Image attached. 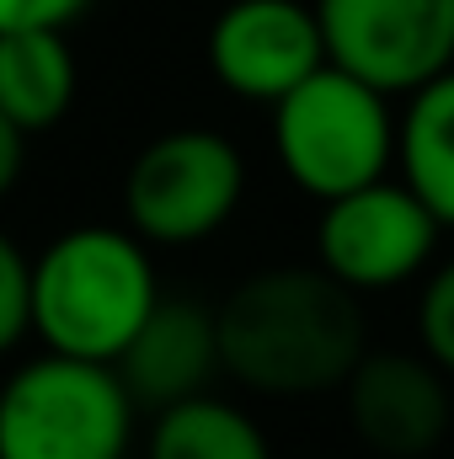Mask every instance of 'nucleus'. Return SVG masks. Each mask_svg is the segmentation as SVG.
<instances>
[{
	"instance_id": "nucleus-1",
	"label": "nucleus",
	"mask_w": 454,
	"mask_h": 459,
	"mask_svg": "<svg viewBox=\"0 0 454 459\" xmlns=\"http://www.w3.org/2000/svg\"><path fill=\"white\" fill-rule=\"evenodd\" d=\"M220 347L235 385L300 401L347 390L369 358L358 294L316 267H262L220 299Z\"/></svg>"
},
{
	"instance_id": "nucleus-2",
	"label": "nucleus",
	"mask_w": 454,
	"mask_h": 459,
	"mask_svg": "<svg viewBox=\"0 0 454 459\" xmlns=\"http://www.w3.org/2000/svg\"><path fill=\"white\" fill-rule=\"evenodd\" d=\"M134 230L81 225L38 251V337L48 352L118 363L161 305L155 262Z\"/></svg>"
},
{
	"instance_id": "nucleus-3",
	"label": "nucleus",
	"mask_w": 454,
	"mask_h": 459,
	"mask_svg": "<svg viewBox=\"0 0 454 459\" xmlns=\"http://www.w3.org/2000/svg\"><path fill=\"white\" fill-rule=\"evenodd\" d=\"M396 144L401 117H390V97L342 65L316 70L273 108V155L284 177L316 204L385 182Z\"/></svg>"
},
{
	"instance_id": "nucleus-4",
	"label": "nucleus",
	"mask_w": 454,
	"mask_h": 459,
	"mask_svg": "<svg viewBox=\"0 0 454 459\" xmlns=\"http://www.w3.org/2000/svg\"><path fill=\"white\" fill-rule=\"evenodd\" d=\"M139 401L113 363L43 352L5 379L0 459H128Z\"/></svg>"
},
{
	"instance_id": "nucleus-5",
	"label": "nucleus",
	"mask_w": 454,
	"mask_h": 459,
	"mask_svg": "<svg viewBox=\"0 0 454 459\" xmlns=\"http://www.w3.org/2000/svg\"><path fill=\"white\" fill-rule=\"evenodd\" d=\"M246 193V160L214 128L150 139L123 177V220L150 246H198L230 225Z\"/></svg>"
},
{
	"instance_id": "nucleus-6",
	"label": "nucleus",
	"mask_w": 454,
	"mask_h": 459,
	"mask_svg": "<svg viewBox=\"0 0 454 459\" xmlns=\"http://www.w3.org/2000/svg\"><path fill=\"white\" fill-rule=\"evenodd\" d=\"M439 214L406 182H369L347 198L321 204L316 262L353 294H385L412 283L439 251Z\"/></svg>"
},
{
	"instance_id": "nucleus-7",
	"label": "nucleus",
	"mask_w": 454,
	"mask_h": 459,
	"mask_svg": "<svg viewBox=\"0 0 454 459\" xmlns=\"http://www.w3.org/2000/svg\"><path fill=\"white\" fill-rule=\"evenodd\" d=\"M332 65L385 97H412L454 70V0H316Z\"/></svg>"
},
{
	"instance_id": "nucleus-8",
	"label": "nucleus",
	"mask_w": 454,
	"mask_h": 459,
	"mask_svg": "<svg viewBox=\"0 0 454 459\" xmlns=\"http://www.w3.org/2000/svg\"><path fill=\"white\" fill-rule=\"evenodd\" d=\"M327 65V27L305 0H230L209 27V70L240 102L278 108Z\"/></svg>"
},
{
	"instance_id": "nucleus-9",
	"label": "nucleus",
	"mask_w": 454,
	"mask_h": 459,
	"mask_svg": "<svg viewBox=\"0 0 454 459\" xmlns=\"http://www.w3.org/2000/svg\"><path fill=\"white\" fill-rule=\"evenodd\" d=\"M450 374L428 352H369L347 379V422L363 449L423 459L450 433Z\"/></svg>"
},
{
	"instance_id": "nucleus-10",
	"label": "nucleus",
	"mask_w": 454,
	"mask_h": 459,
	"mask_svg": "<svg viewBox=\"0 0 454 459\" xmlns=\"http://www.w3.org/2000/svg\"><path fill=\"white\" fill-rule=\"evenodd\" d=\"M113 368L123 374L139 411H150V417L209 395V379L225 374L220 310H209L198 299H161L155 316L144 321V332Z\"/></svg>"
},
{
	"instance_id": "nucleus-11",
	"label": "nucleus",
	"mask_w": 454,
	"mask_h": 459,
	"mask_svg": "<svg viewBox=\"0 0 454 459\" xmlns=\"http://www.w3.org/2000/svg\"><path fill=\"white\" fill-rule=\"evenodd\" d=\"M75 102V54L54 27H0V117L48 134Z\"/></svg>"
},
{
	"instance_id": "nucleus-12",
	"label": "nucleus",
	"mask_w": 454,
	"mask_h": 459,
	"mask_svg": "<svg viewBox=\"0 0 454 459\" xmlns=\"http://www.w3.org/2000/svg\"><path fill=\"white\" fill-rule=\"evenodd\" d=\"M401 182L454 230V70L406 97L401 144H396Z\"/></svg>"
},
{
	"instance_id": "nucleus-13",
	"label": "nucleus",
	"mask_w": 454,
	"mask_h": 459,
	"mask_svg": "<svg viewBox=\"0 0 454 459\" xmlns=\"http://www.w3.org/2000/svg\"><path fill=\"white\" fill-rule=\"evenodd\" d=\"M144 459H273V449L240 406L198 395L150 417Z\"/></svg>"
},
{
	"instance_id": "nucleus-14",
	"label": "nucleus",
	"mask_w": 454,
	"mask_h": 459,
	"mask_svg": "<svg viewBox=\"0 0 454 459\" xmlns=\"http://www.w3.org/2000/svg\"><path fill=\"white\" fill-rule=\"evenodd\" d=\"M38 337V256L0 240V347Z\"/></svg>"
},
{
	"instance_id": "nucleus-15",
	"label": "nucleus",
	"mask_w": 454,
	"mask_h": 459,
	"mask_svg": "<svg viewBox=\"0 0 454 459\" xmlns=\"http://www.w3.org/2000/svg\"><path fill=\"white\" fill-rule=\"evenodd\" d=\"M417 342L454 379V256L444 267H433V278L423 283V299H417Z\"/></svg>"
},
{
	"instance_id": "nucleus-16",
	"label": "nucleus",
	"mask_w": 454,
	"mask_h": 459,
	"mask_svg": "<svg viewBox=\"0 0 454 459\" xmlns=\"http://www.w3.org/2000/svg\"><path fill=\"white\" fill-rule=\"evenodd\" d=\"M86 11H92V0H0V27H54V32H65Z\"/></svg>"
},
{
	"instance_id": "nucleus-17",
	"label": "nucleus",
	"mask_w": 454,
	"mask_h": 459,
	"mask_svg": "<svg viewBox=\"0 0 454 459\" xmlns=\"http://www.w3.org/2000/svg\"><path fill=\"white\" fill-rule=\"evenodd\" d=\"M22 150H27V128H16V123L0 117V187H5V193H11L16 177H22Z\"/></svg>"
}]
</instances>
